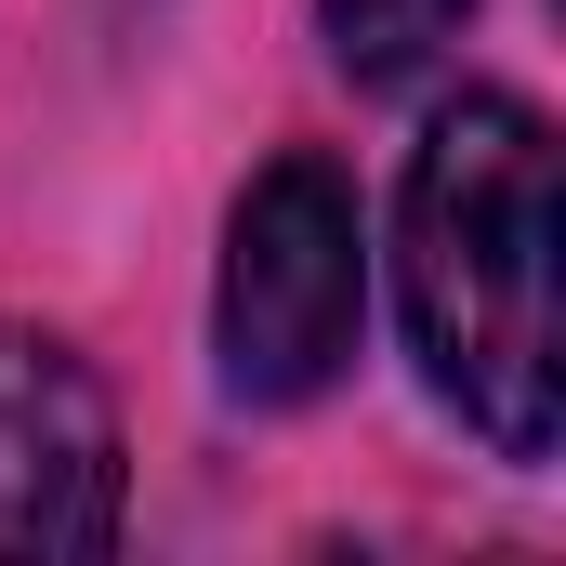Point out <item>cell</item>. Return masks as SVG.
Segmentation results:
<instances>
[{
  "label": "cell",
  "mask_w": 566,
  "mask_h": 566,
  "mask_svg": "<svg viewBox=\"0 0 566 566\" xmlns=\"http://www.w3.org/2000/svg\"><path fill=\"white\" fill-rule=\"evenodd\" d=\"M396 303L422 382L501 461H554L566 434V185L527 93L434 106L396 185Z\"/></svg>",
  "instance_id": "obj_1"
},
{
  "label": "cell",
  "mask_w": 566,
  "mask_h": 566,
  "mask_svg": "<svg viewBox=\"0 0 566 566\" xmlns=\"http://www.w3.org/2000/svg\"><path fill=\"white\" fill-rule=\"evenodd\" d=\"M356 316H369V238H356V185L329 158H264L238 224H224V303H211V343H224V382L251 409H303L343 382L356 356Z\"/></svg>",
  "instance_id": "obj_2"
},
{
  "label": "cell",
  "mask_w": 566,
  "mask_h": 566,
  "mask_svg": "<svg viewBox=\"0 0 566 566\" xmlns=\"http://www.w3.org/2000/svg\"><path fill=\"white\" fill-rule=\"evenodd\" d=\"M119 541V409L53 329H0V566H80Z\"/></svg>",
  "instance_id": "obj_3"
},
{
  "label": "cell",
  "mask_w": 566,
  "mask_h": 566,
  "mask_svg": "<svg viewBox=\"0 0 566 566\" xmlns=\"http://www.w3.org/2000/svg\"><path fill=\"white\" fill-rule=\"evenodd\" d=\"M461 13H474V0H316V27H329V66H343L356 93H396V80H422L434 53L461 40Z\"/></svg>",
  "instance_id": "obj_4"
}]
</instances>
